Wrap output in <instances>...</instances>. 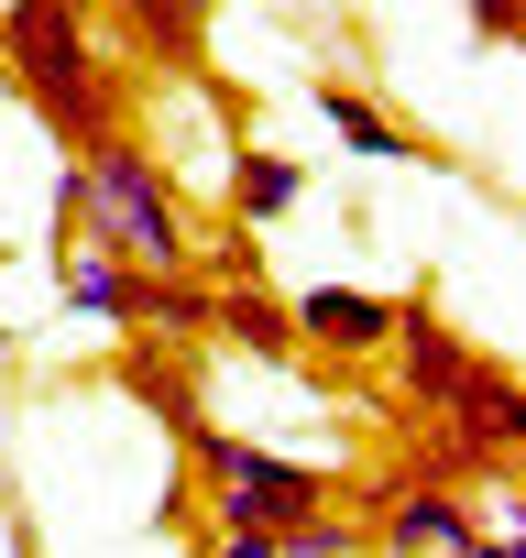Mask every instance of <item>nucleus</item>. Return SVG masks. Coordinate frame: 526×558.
I'll list each match as a JSON object with an SVG mask.
<instances>
[{
  "mask_svg": "<svg viewBox=\"0 0 526 558\" xmlns=\"http://www.w3.org/2000/svg\"><path fill=\"white\" fill-rule=\"evenodd\" d=\"M0 77L23 88V110L67 154L132 132V88H121V66L88 34V0H0Z\"/></svg>",
  "mask_w": 526,
  "mask_h": 558,
  "instance_id": "nucleus-1",
  "label": "nucleus"
},
{
  "mask_svg": "<svg viewBox=\"0 0 526 558\" xmlns=\"http://www.w3.org/2000/svg\"><path fill=\"white\" fill-rule=\"evenodd\" d=\"M67 165H77V230H67V241H99V252H121V263H143V274L198 263V208H187V186L165 175L154 143L110 132V143H88V154H67Z\"/></svg>",
  "mask_w": 526,
  "mask_h": 558,
  "instance_id": "nucleus-2",
  "label": "nucleus"
},
{
  "mask_svg": "<svg viewBox=\"0 0 526 558\" xmlns=\"http://www.w3.org/2000/svg\"><path fill=\"white\" fill-rule=\"evenodd\" d=\"M176 449H187V471H198V493H208V536H230V525L286 536L297 514H319V504L340 493L319 460H286V449H263V438H230V427H208V416H198Z\"/></svg>",
  "mask_w": 526,
  "mask_h": 558,
  "instance_id": "nucleus-3",
  "label": "nucleus"
},
{
  "mask_svg": "<svg viewBox=\"0 0 526 558\" xmlns=\"http://www.w3.org/2000/svg\"><path fill=\"white\" fill-rule=\"evenodd\" d=\"M362 547H384V558H515V536H482L471 493L406 482V471H384L362 493Z\"/></svg>",
  "mask_w": 526,
  "mask_h": 558,
  "instance_id": "nucleus-4",
  "label": "nucleus"
},
{
  "mask_svg": "<svg viewBox=\"0 0 526 558\" xmlns=\"http://www.w3.org/2000/svg\"><path fill=\"white\" fill-rule=\"evenodd\" d=\"M384 351H395L406 416H450V395L482 373V351H471V340H461V329H450L428 296H395V340H384Z\"/></svg>",
  "mask_w": 526,
  "mask_h": 558,
  "instance_id": "nucleus-5",
  "label": "nucleus"
},
{
  "mask_svg": "<svg viewBox=\"0 0 526 558\" xmlns=\"http://www.w3.org/2000/svg\"><path fill=\"white\" fill-rule=\"evenodd\" d=\"M286 318H297L308 362H384V340H395V296H362V286H308V296H286Z\"/></svg>",
  "mask_w": 526,
  "mask_h": 558,
  "instance_id": "nucleus-6",
  "label": "nucleus"
},
{
  "mask_svg": "<svg viewBox=\"0 0 526 558\" xmlns=\"http://www.w3.org/2000/svg\"><path fill=\"white\" fill-rule=\"evenodd\" d=\"M208 340H219V351H241V362H275V373H297V362H308V340H297L286 296L263 286V274H230V286H208Z\"/></svg>",
  "mask_w": 526,
  "mask_h": 558,
  "instance_id": "nucleus-7",
  "label": "nucleus"
},
{
  "mask_svg": "<svg viewBox=\"0 0 526 558\" xmlns=\"http://www.w3.org/2000/svg\"><path fill=\"white\" fill-rule=\"evenodd\" d=\"M308 99H319V121H330V132H340V143H351L362 165H450V154L428 143V132H406V121H395V110H384L373 88H351V77H319Z\"/></svg>",
  "mask_w": 526,
  "mask_h": 558,
  "instance_id": "nucleus-8",
  "label": "nucleus"
},
{
  "mask_svg": "<svg viewBox=\"0 0 526 558\" xmlns=\"http://www.w3.org/2000/svg\"><path fill=\"white\" fill-rule=\"evenodd\" d=\"M121 12V45L165 77H208V12L198 0H110Z\"/></svg>",
  "mask_w": 526,
  "mask_h": 558,
  "instance_id": "nucleus-9",
  "label": "nucleus"
},
{
  "mask_svg": "<svg viewBox=\"0 0 526 558\" xmlns=\"http://www.w3.org/2000/svg\"><path fill=\"white\" fill-rule=\"evenodd\" d=\"M56 296L99 329H132V296H143V263L99 252V241H56Z\"/></svg>",
  "mask_w": 526,
  "mask_h": 558,
  "instance_id": "nucleus-10",
  "label": "nucleus"
},
{
  "mask_svg": "<svg viewBox=\"0 0 526 558\" xmlns=\"http://www.w3.org/2000/svg\"><path fill=\"white\" fill-rule=\"evenodd\" d=\"M450 427H461V438H482L493 460H515V449H526V384H515V373L482 351V373L450 395Z\"/></svg>",
  "mask_w": 526,
  "mask_h": 558,
  "instance_id": "nucleus-11",
  "label": "nucleus"
},
{
  "mask_svg": "<svg viewBox=\"0 0 526 558\" xmlns=\"http://www.w3.org/2000/svg\"><path fill=\"white\" fill-rule=\"evenodd\" d=\"M297 197H308V165H297V154H275V143H241V154H230V219H241V230H275Z\"/></svg>",
  "mask_w": 526,
  "mask_h": 558,
  "instance_id": "nucleus-12",
  "label": "nucleus"
},
{
  "mask_svg": "<svg viewBox=\"0 0 526 558\" xmlns=\"http://www.w3.org/2000/svg\"><path fill=\"white\" fill-rule=\"evenodd\" d=\"M121 384L154 405V427H165V438H187V427L208 416V405H198V384H187V362H176V340H143V329H132V351H121Z\"/></svg>",
  "mask_w": 526,
  "mask_h": 558,
  "instance_id": "nucleus-13",
  "label": "nucleus"
},
{
  "mask_svg": "<svg viewBox=\"0 0 526 558\" xmlns=\"http://www.w3.org/2000/svg\"><path fill=\"white\" fill-rule=\"evenodd\" d=\"M275 558H362V514L319 504V514H297V525L275 536Z\"/></svg>",
  "mask_w": 526,
  "mask_h": 558,
  "instance_id": "nucleus-14",
  "label": "nucleus"
},
{
  "mask_svg": "<svg viewBox=\"0 0 526 558\" xmlns=\"http://www.w3.org/2000/svg\"><path fill=\"white\" fill-rule=\"evenodd\" d=\"M471 34H482V45H515V34H526V0H471Z\"/></svg>",
  "mask_w": 526,
  "mask_h": 558,
  "instance_id": "nucleus-15",
  "label": "nucleus"
},
{
  "mask_svg": "<svg viewBox=\"0 0 526 558\" xmlns=\"http://www.w3.org/2000/svg\"><path fill=\"white\" fill-rule=\"evenodd\" d=\"M208 558H275V536H263V525H230V536H208Z\"/></svg>",
  "mask_w": 526,
  "mask_h": 558,
  "instance_id": "nucleus-16",
  "label": "nucleus"
},
{
  "mask_svg": "<svg viewBox=\"0 0 526 558\" xmlns=\"http://www.w3.org/2000/svg\"><path fill=\"white\" fill-rule=\"evenodd\" d=\"M198 12H219V0H198Z\"/></svg>",
  "mask_w": 526,
  "mask_h": 558,
  "instance_id": "nucleus-17",
  "label": "nucleus"
}]
</instances>
